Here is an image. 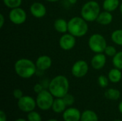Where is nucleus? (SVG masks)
Instances as JSON below:
<instances>
[{
	"label": "nucleus",
	"instance_id": "f257e3e1",
	"mask_svg": "<svg viewBox=\"0 0 122 121\" xmlns=\"http://www.w3.org/2000/svg\"><path fill=\"white\" fill-rule=\"evenodd\" d=\"M49 91L56 98H63L68 93L69 83L64 76H57L54 77L49 84Z\"/></svg>",
	"mask_w": 122,
	"mask_h": 121
},
{
	"label": "nucleus",
	"instance_id": "f03ea898",
	"mask_svg": "<svg viewBox=\"0 0 122 121\" xmlns=\"http://www.w3.org/2000/svg\"><path fill=\"white\" fill-rule=\"evenodd\" d=\"M36 66L32 61L27 58H20L14 64V71L21 78H29L36 73Z\"/></svg>",
	"mask_w": 122,
	"mask_h": 121
},
{
	"label": "nucleus",
	"instance_id": "7ed1b4c3",
	"mask_svg": "<svg viewBox=\"0 0 122 121\" xmlns=\"http://www.w3.org/2000/svg\"><path fill=\"white\" fill-rule=\"evenodd\" d=\"M82 17L75 16L71 18L68 22V31L75 37H82L88 31L89 27Z\"/></svg>",
	"mask_w": 122,
	"mask_h": 121
},
{
	"label": "nucleus",
	"instance_id": "20e7f679",
	"mask_svg": "<svg viewBox=\"0 0 122 121\" xmlns=\"http://www.w3.org/2000/svg\"><path fill=\"white\" fill-rule=\"evenodd\" d=\"M100 14L99 4L95 1H89L85 3L81 10V17L86 21H97Z\"/></svg>",
	"mask_w": 122,
	"mask_h": 121
},
{
	"label": "nucleus",
	"instance_id": "39448f33",
	"mask_svg": "<svg viewBox=\"0 0 122 121\" xmlns=\"http://www.w3.org/2000/svg\"><path fill=\"white\" fill-rule=\"evenodd\" d=\"M89 48L94 53H103L107 46V41L104 37L99 34H94L92 35L89 39Z\"/></svg>",
	"mask_w": 122,
	"mask_h": 121
},
{
	"label": "nucleus",
	"instance_id": "423d86ee",
	"mask_svg": "<svg viewBox=\"0 0 122 121\" xmlns=\"http://www.w3.org/2000/svg\"><path fill=\"white\" fill-rule=\"evenodd\" d=\"M54 96L50 93L49 91L43 90L40 93H38L36 102V106L39 109L43 111H46L52 108V105L54 103Z\"/></svg>",
	"mask_w": 122,
	"mask_h": 121
},
{
	"label": "nucleus",
	"instance_id": "0eeeda50",
	"mask_svg": "<svg viewBox=\"0 0 122 121\" xmlns=\"http://www.w3.org/2000/svg\"><path fill=\"white\" fill-rule=\"evenodd\" d=\"M9 18L13 24L16 25H20L26 21V14L23 9L17 7L11 9L9 14Z\"/></svg>",
	"mask_w": 122,
	"mask_h": 121
},
{
	"label": "nucleus",
	"instance_id": "6e6552de",
	"mask_svg": "<svg viewBox=\"0 0 122 121\" xmlns=\"http://www.w3.org/2000/svg\"><path fill=\"white\" fill-rule=\"evenodd\" d=\"M18 107L23 112L29 113L33 111L36 106V102L34 99L28 96H24L20 99L18 100Z\"/></svg>",
	"mask_w": 122,
	"mask_h": 121
},
{
	"label": "nucleus",
	"instance_id": "1a4fd4ad",
	"mask_svg": "<svg viewBox=\"0 0 122 121\" xmlns=\"http://www.w3.org/2000/svg\"><path fill=\"white\" fill-rule=\"evenodd\" d=\"M89 71V66L84 60L76 61L71 68V73L76 78H82L85 76Z\"/></svg>",
	"mask_w": 122,
	"mask_h": 121
},
{
	"label": "nucleus",
	"instance_id": "9d476101",
	"mask_svg": "<svg viewBox=\"0 0 122 121\" xmlns=\"http://www.w3.org/2000/svg\"><path fill=\"white\" fill-rule=\"evenodd\" d=\"M75 44H76L75 36H74L69 33L62 35L59 39V46L62 49L65 51L72 49L75 46Z\"/></svg>",
	"mask_w": 122,
	"mask_h": 121
},
{
	"label": "nucleus",
	"instance_id": "9b49d317",
	"mask_svg": "<svg viewBox=\"0 0 122 121\" xmlns=\"http://www.w3.org/2000/svg\"><path fill=\"white\" fill-rule=\"evenodd\" d=\"M30 12L36 18H42L46 14L45 6L40 2H34L30 6Z\"/></svg>",
	"mask_w": 122,
	"mask_h": 121
},
{
	"label": "nucleus",
	"instance_id": "f8f14e48",
	"mask_svg": "<svg viewBox=\"0 0 122 121\" xmlns=\"http://www.w3.org/2000/svg\"><path fill=\"white\" fill-rule=\"evenodd\" d=\"M81 116L80 111L75 108H69L64 111L63 113L64 121H81Z\"/></svg>",
	"mask_w": 122,
	"mask_h": 121
},
{
	"label": "nucleus",
	"instance_id": "ddd939ff",
	"mask_svg": "<svg viewBox=\"0 0 122 121\" xmlns=\"http://www.w3.org/2000/svg\"><path fill=\"white\" fill-rule=\"evenodd\" d=\"M36 66L39 71H46L49 69L52 64L51 58L49 56L43 55L39 56L36 61Z\"/></svg>",
	"mask_w": 122,
	"mask_h": 121
},
{
	"label": "nucleus",
	"instance_id": "4468645a",
	"mask_svg": "<svg viewBox=\"0 0 122 121\" xmlns=\"http://www.w3.org/2000/svg\"><path fill=\"white\" fill-rule=\"evenodd\" d=\"M107 58L106 56L103 54L102 53H97L91 61V64L93 68L96 70H100L102 69L106 64Z\"/></svg>",
	"mask_w": 122,
	"mask_h": 121
},
{
	"label": "nucleus",
	"instance_id": "2eb2a0df",
	"mask_svg": "<svg viewBox=\"0 0 122 121\" xmlns=\"http://www.w3.org/2000/svg\"><path fill=\"white\" fill-rule=\"evenodd\" d=\"M113 20L112 14L107 11L100 12L99 15L97 19V21L101 25H109Z\"/></svg>",
	"mask_w": 122,
	"mask_h": 121
},
{
	"label": "nucleus",
	"instance_id": "dca6fc26",
	"mask_svg": "<svg viewBox=\"0 0 122 121\" xmlns=\"http://www.w3.org/2000/svg\"><path fill=\"white\" fill-rule=\"evenodd\" d=\"M66 105L63 99V98H56L53 103L52 110L56 113H62L65 111Z\"/></svg>",
	"mask_w": 122,
	"mask_h": 121
},
{
	"label": "nucleus",
	"instance_id": "f3484780",
	"mask_svg": "<svg viewBox=\"0 0 122 121\" xmlns=\"http://www.w3.org/2000/svg\"><path fill=\"white\" fill-rule=\"evenodd\" d=\"M54 29L59 33H66L68 31V22L63 19H58L54 21Z\"/></svg>",
	"mask_w": 122,
	"mask_h": 121
},
{
	"label": "nucleus",
	"instance_id": "a211bd4d",
	"mask_svg": "<svg viewBox=\"0 0 122 121\" xmlns=\"http://www.w3.org/2000/svg\"><path fill=\"white\" fill-rule=\"evenodd\" d=\"M108 78L109 81L112 83H118L121 81L122 78V73L119 68H113L109 72Z\"/></svg>",
	"mask_w": 122,
	"mask_h": 121
},
{
	"label": "nucleus",
	"instance_id": "6ab92c4d",
	"mask_svg": "<svg viewBox=\"0 0 122 121\" xmlns=\"http://www.w3.org/2000/svg\"><path fill=\"white\" fill-rule=\"evenodd\" d=\"M119 6V0H104L103 3V8L105 11H113L116 10Z\"/></svg>",
	"mask_w": 122,
	"mask_h": 121
},
{
	"label": "nucleus",
	"instance_id": "aec40b11",
	"mask_svg": "<svg viewBox=\"0 0 122 121\" xmlns=\"http://www.w3.org/2000/svg\"><path fill=\"white\" fill-rule=\"evenodd\" d=\"M98 116L97 113L91 110L84 111L81 113V121H98Z\"/></svg>",
	"mask_w": 122,
	"mask_h": 121
},
{
	"label": "nucleus",
	"instance_id": "412c9836",
	"mask_svg": "<svg viewBox=\"0 0 122 121\" xmlns=\"http://www.w3.org/2000/svg\"><path fill=\"white\" fill-rule=\"evenodd\" d=\"M104 95H105V97L109 100L117 101L120 98L121 93H120V91L117 89L109 88V89L106 91Z\"/></svg>",
	"mask_w": 122,
	"mask_h": 121
},
{
	"label": "nucleus",
	"instance_id": "4be33fe9",
	"mask_svg": "<svg viewBox=\"0 0 122 121\" xmlns=\"http://www.w3.org/2000/svg\"><path fill=\"white\" fill-rule=\"evenodd\" d=\"M112 40L117 45L122 46V29L115 30L112 34Z\"/></svg>",
	"mask_w": 122,
	"mask_h": 121
},
{
	"label": "nucleus",
	"instance_id": "5701e85b",
	"mask_svg": "<svg viewBox=\"0 0 122 121\" xmlns=\"http://www.w3.org/2000/svg\"><path fill=\"white\" fill-rule=\"evenodd\" d=\"M113 65L115 68H119L120 70L122 69V51L117 52L114 56H113L112 59Z\"/></svg>",
	"mask_w": 122,
	"mask_h": 121
},
{
	"label": "nucleus",
	"instance_id": "b1692460",
	"mask_svg": "<svg viewBox=\"0 0 122 121\" xmlns=\"http://www.w3.org/2000/svg\"><path fill=\"white\" fill-rule=\"evenodd\" d=\"M3 2L4 5L8 8L14 9L21 6L22 0H3Z\"/></svg>",
	"mask_w": 122,
	"mask_h": 121
},
{
	"label": "nucleus",
	"instance_id": "393cba45",
	"mask_svg": "<svg viewBox=\"0 0 122 121\" xmlns=\"http://www.w3.org/2000/svg\"><path fill=\"white\" fill-rule=\"evenodd\" d=\"M28 121H41V117L40 114L35 111H31L27 115Z\"/></svg>",
	"mask_w": 122,
	"mask_h": 121
},
{
	"label": "nucleus",
	"instance_id": "a878e982",
	"mask_svg": "<svg viewBox=\"0 0 122 121\" xmlns=\"http://www.w3.org/2000/svg\"><path fill=\"white\" fill-rule=\"evenodd\" d=\"M63 99H64V102H65L66 106H72V105L74 103V101H75L74 97L72 95L69 94V93H67L66 95H65V96L63 97Z\"/></svg>",
	"mask_w": 122,
	"mask_h": 121
},
{
	"label": "nucleus",
	"instance_id": "bb28decb",
	"mask_svg": "<svg viewBox=\"0 0 122 121\" xmlns=\"http://www.w3.org/2000/svg\"><path fill=\"white\" fill-rule=\"evenodd\" d=\"M109 78L107 77H106L105 76H100L98 78V82H99V84L101 87L102 88H106L108 84H109Z\"/></svg>",
	"mask_w": 122,
	"mask_h": 121
},
{
	"label": "nucleus",
	"instance_id": "cd10ccee",
	"mask_svg": "<svg viewBox=\"0 0 122 121\" xmlns=\"http://www.w3.org/2000/svg\"><path fill=\"white\" fill-rule=\"evenodd\" d=\"M104 52H105L106 55H107L109 56H114L116 55V53H117L116 48L112 46H107V48H105Z\"/></svg>",
	"mask_w": 122,
	"mask_h": 121
},
{
	"label": "nucleus",
	"instance_id": "c85d7f7f",
	"mask_svg": "<svg viewBox=\"0 0 122 121\" xmlns=\"http://www.w3.org/2000/svg\"><path fill=\"white\" fill-rule=\"evenodd\" d=\"M13 95H14V97L16 98V99H20L21 97H23V92L21 90L17 88V89H15L13 92Z\"/></svg>",
	"mask_w": 122,
	"mask_h": 121
},
{
	"label": "nucleus",
	"instance_id": "c756f323",
	"mask_svg": "<svg viewBox=\"0 0 122 121\" xmlns=\"http://www.w3.org/2000/svg\"><path fill=\"white\" fill-rule=\"evenodd\" d=\"M44 90V86L41 83H36L34 85V92H36V93H40L41 91H42Z\"/></svg>",
	"mask_w": 122,
	"mask_h": 121
},
{
	"label": "nucleus",
	"instance_id": "7c9ffc66",
	"mask_svg": "<svg viewBox=\"0 0 122 121\" xmlns=\"http://www.w3.org/2000/svg\"><path fill=\"white\" fill-rule=\"evenodd\" d=\"M0 121H6V116L3 111H0Z\"/></svg>",
	"mask_w": 122,
	"mask_h": 121
},
{
	"label": "nucleus",
	"instance_id": "2f4dec72",
	"mask_svg": "<svg viewBox=\"0 0 122 121\" xmlns=\"http://www.w3.org/2000/svg\"><path fill=\"white\" fill-rule=\"evenodd\" d=\"M4 21H5V19H4V16L2 14H0V28H2L4 24Z\"/></svg>",
	"mask_w": 122,
	"mask_h": 121
},
{
	"label": "nucleus",
	"instance_id": "473e14b6",
	"mask_svg": "<svg viewBox=\"0 0 122 121\" xmlns=\"http://www.w3.org/2000/svg\"><path fill=\"white\" fill-rule=\"evenodd\" d=\"M119 111L121 113H122V101L120 102V103L119 105Z\"/></svg>",
	"mask_w": 122,
	"mask_h": 121
},
{
	"label": "nucleus",
	"instance_id": "72a5a7b5",
	"mask_svg": "<svg viewBox=\"0 0 122 121\" xmlns=\"http://www.w3.org/2000/svg\"><path fill=\"white\" fill-rule=\"evenodd\" d=\"M69 3L71 4H74L77 2V0H69Z\"/></svg>",
	"mask_w": 122,
	"mask_h": 121
},
{
	"label": "nucleus",
	"instance_id": "f704fd0d",
	"mask_svg": "<svg viewBox=\"0 0 122 121\" xmlns=\"http://www.w3.org/2000/svg\"><path fill=\"white\" fill-rule=\"evenodd\" d=\"M47 1H49V2H56L58 1H60V0H46Z\"/></svg>",
	"mask_w": 122,
	"mask_h": 121
},
{
	"label": "nucleus",
	"instance_id": "c9c22d12",
	"mask_svg": "<svg viewBox=\"0 0 122 121\" xmlns=\"http://www.w3.org/2000/svg\"><path fill=\"white\" fill-rule=\"evenodd\" d=\"M15 121H26V120L23 119V118H19V119H16Z\"/></svg>",
	"mask_w": 122,
	"mask_h": 121
},
{
	"label": "nucleus",
	"instance_id": "e433bc0d",
	"mask_svg": "<svg viewBox=\"0 0 122 121\" xmlns=\"http://www.w3.org/2000/svg\"><path fill=\"white\" fill-rule=\"evenodd\" d=\"M120 11H121V13H122V3L121 4V5H120Z\"/></svg>",
	"mask_w": 122,
	"mask_h": 121
},
{
	"label": "nucleus",
	"instance_id": "4c0bfd02",
	"mask_svg": "<svg viewBox=\"0 0 122 121\" xmlns=\"http://www.w3.org/2000/svg\"><path fill=\"white\" fill-rule=\"evenodd\" d=\"M57 121V120H56V119H50V120H49V121Z\"/></svg>",
	"mask_w": 122,
	"mask_h": 121
},
{
	"label": "nucleus",
	"instance_id": "58836bf2",
	"mask_svg": "<svg viewBox=\"0 0 122 121\" xmlns=\"http://www.w3.org/2000/svg\"><path fill=\"white\" fill-rule=\"evenodd\" d=\"M120 121V120H115V121Z\"/></svg>",
	"mask_w": 122,
	"mask_h": 121
}]
</instances>
